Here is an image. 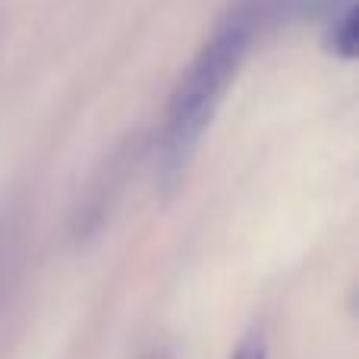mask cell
<instances>
[{
    "mask_svg": "<svg viewBox=\"0 0 359 359\" xmlns=\"http://www.w3.org/2000/svg\"><path fill=\"white\" fill-rule=\"evenodd\" d=\"M155 359H168V356H164V353H161V356H155Z\"/></svg>",
    "mask_w": 359,
    "mask_h": 359,
    "instance_id": "obj_4",
    "label": "cell"
},
{
    "mask_svg": "<svg viewBox=\"0 0 359 359\" xmlns=\"http://www.w3.org/2000/svg\"><path fill=\"white\" fill-rule=\"evenodd\" d=\"M325 50L341 60H356L359 25L356 0H325Z\"/></svg>",
    "mask_w": 359,
    "mask_h": 359,
    "instance_id": "obj_2",
    "label": "cell"
},
{
    "mask_svg": "<svg viewBox=\"0 0 359 359\" xmlns=\"http://www.w3.org/2000/svg\"><path fill=\"white\" fill-rule=\"evenodd\" d=\"M230 359H268V344H265V337H262V331H252V334L243 337L240 347L233 350Z\"/></svg>",
    "mask_w": 359,
    "mask_h": 359,
    "instance_id": "obj_3",
    "label": "cell"
},
{
    "mask_svg": "<svg viewBox=\"0 0 359 359\" xmlns=\"http://www.w3.org/2000/svg\"><path fill=\"white\" fill-rule=\"evenodd\" d=\"M287 13L290 0H233L221 13L211 35L183 69L164 111L158 136V183L164 192H174L186 177L205 130L211 126L249 50L271 25L284 22Z\"/></svg>",
    "mask_w": 359,
    "mask_h": 359,
    "instance_id": "obj_1",
    "label": "cell"
}]
</instances>
